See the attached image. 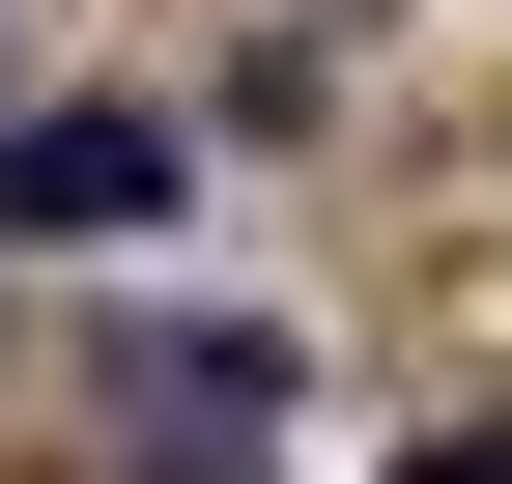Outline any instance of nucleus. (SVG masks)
<instances>
[{"label":"nucleus","mask_w":512,"mask_h":484,"mask_svg":"<svg viewBox=\"0 0 512 484\" xmlns=\"http://www.w3.org/2000/svg\"><path fill=\"white\" fill-rule=\"evenodd\" d=\"M114 428H143L114 484H256V428H285V342H256V314H143V342H114Z\"/></svg>","instance_id":"nucleus-1"},{"label":"nucleus","mask_w":512,"mask_h":484,"mask_svg":"<svg viewBox=\"0 0 512 484\" xmlns=\"http://www.w3.org/2000/svg\"><path fill=\"white\" fill-rule=\"evenodd\" d=\"M171 114H29V143H0V228H171Z\"/></svg>","instance_id":"nucleus-2"},{"label":"nucleus","mask_w":512,"mask_h":484,"mask_svg":"<svg viewBox=\"0 0 512 484\" xmlns=\"http://www.w3.org/2000/svg\"><path fill=\"white\" fill-rule=\"evenodd\" d=\"M399 484H512V456H399Z\"/></svg>","instance_id":"nucleus-3"}]
</instances>
